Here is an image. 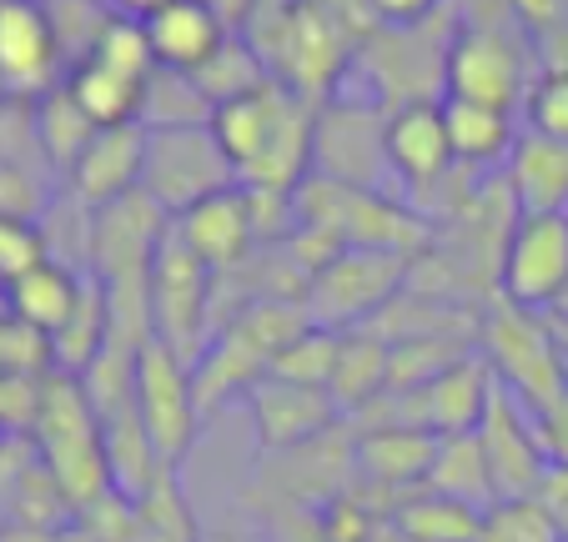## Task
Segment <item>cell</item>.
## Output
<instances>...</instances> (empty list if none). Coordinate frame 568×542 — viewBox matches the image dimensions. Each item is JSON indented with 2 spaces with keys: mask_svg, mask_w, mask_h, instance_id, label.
Masks as SVG:
<instances>
[{
  "mask_svg": "<svg viewBox=\"0 0 568 542\" xmlns=\"http://www.w3.org/2000/svg\"><path fill=\"white\" fill-rule=\"evenodd\" d=\"M212 136L222 141L226 161L236 166V186H247L252 196L292 202L312 171L317 111L307 96L287 91L282 81H267L247 96L216 106Z\"/></svg>",
  "mask_w": 568,
  "mask_h": 542,
  "instance_id": "obj_1",
  "label": "cell"
},
{
  "mask_svg": "<svg viewBox=\"0 0 568 542\" xmlns=\"http://www.w3.org/2000/svg\"><path fill=\"white\" fill-rule=\"evenodd\" d=\"M302 327H312L302 301H282V297H262L247 301L236 317H222V327L212 331L206 351L196 357L192 377H196V402L212 417L216 407L247 397L262 377H272L277 351L297 337Z\"/></svg>",
  "mask_w": 568,
  "mask_h": 542,
  "instance_id": "obj_2",
  "label": "cell"
},
{
  "mask_svg": "<svg viewBox=\"0 0 568 542\" xmlns=\"http://www.w3.org/2000/svg\"><path fill=\"white\" fill-rule=\"evenodd\" d=\"M36 452L61 482L65 502L75 518L111 492V468H106V437H101V412L87 397L81 377L51 372L41 387V407H36Z\"/></svg>",
  "mask_w": 568,
  "mask_h": 542,
  "instance_id": "obj_3",
  "label": "cell"
},
{
  "mask_svg": "<svg viewBox=\"0 0 568 542\" xmlns=\"http://www.w3.org/2000/svg\"><path fill=\"white\" fill-rule=\"evenodd\" d=\"M297 226L333 232L343 246H367V252L408 256L428 246V222L413 206L393 202L387 192H363V186H337V181L307 176L292 196Z\"/></svg>",
  "mask_w": 568,
  "mask_h": 542,
  "instance_id": "obj_4",
  "label": "cell"
},
{
  "mask_svg": "<svg viewBox=\"0 0 568 542\" xmlns=\"http://www.w3.org/2000/svg\"><path fill=\"white\" fill-rule=\"evenodd\" d=\"M478 357L488 361L494 382L524 407H548L564 397V341L554 321L518 307H494L478 317Z\"/></svg>",
  "mask_w": 568,
  "mask_h": 542,
  "instance_id": "obj_5",
  "label": "cell"
},
{
  "mask_svg": "<svg viewBox=\"0 0 568 542\" xmlns=\"http://www.w3.org/2000/svg\"><path fill=\"white\" fill-rule=\"evenodd\" d=\"M236 166L226 161L222 141L206 126H146V171H141V196L156 206L166 222L186 216L206 196L232 192Z\"/></svg>",
  "mask_w": 568,
  "mask_h": 542,
  "instance_id": "obj_6",
  "label": "cell"
},
{
  "mask_svg": "<svg viewBox=\"0 0 568 542\" xmlns=\"http://www.w3.org/2000/svg\"><path fill=\"white\" fill-rule=\"evenodd\" d=\"M212 266L192 252V246L176 236V226L166 222L156 242V256H151L146 272V307H151V337L166 341L176 357H186L196 367V357L206 351L212 331Z\"/></svg>",
  "mask_w": 568,
  "mask_h": 542,
  "instance_id": "obj_7",
  "label": "cell"
},
{
  "mask_svg": "<svg viewBox=\"0 0 568 542\" xmlns=\"http://www.w3.org/2000/svg\"><path fill=\"white\" fill-rule=\"evenodd\" d=\"M131 407H136L141 427H146L151 447L166 468H182L186 452L196 447L206 412L196 402V377L192 361L176 357L166 341L151 337L131 361Z\"/></svg>",
  "mask_w": 568,
  "mask_h": 542,
  "instance_id": "obj_8",
  "label": "cell"
},
{
  "mask_svg": "<svg viewBox=\"0 0 568 542\" xmlns=\"http://www.w3.org/2000/svg\"><path fill=\"white\" fill-rule=\"evenodd\" d=\"M494 372L488 361L473 351V357L453 361L448 372H438L433 382L413 387V392H393L363 412L367 422H403V427H418V432L438 437V442H453V437H473L494 407Z\"/></svg>",
  "mask_w": 568,
  "mask_h": 542,
  "instance_id": "obj_9",
  "label": "cell"
},
{
  "mask_svg": "<svg viewBox=\"0 0 568 542\" xmlns=\"http://www.w3.org/2000/svg\"><path fill=\"white\" fill-rule=\"evenodd\" d=\"M403 282H408V256L343 246V252L307 282L302 307H307V317L317 321V327H333V331L373 327V317L403 292Z\"/></svg>",
  "mask_w": 568,
  "mask_h": 542,
  "instance_id": "obj_10",
  "label": "cell"
},
{
  "mask_svg": "<svg viewBox=\"0 0 568 542\" xmlns=\"http://www.w3.org/2000/svg\"><path fill=\"white\" fill-rule=\"evenodd\" d=\"M347 61H353V35L327 0H292L277 16V51L267 55L272 81L317 101L322 91L337 85Z\"/></svg>",
  "mask_w": 568,
  "mask_h": 542,
  "instance_id": "obj_11",
  "label": "cell"
},
{
  "mask_svg": "<svg viewBox=\"0 0 568 542\" xmlns=\"http://www.w3.org/2000/svg\"><path fill=\"white\" fill-rule=\"evenodd\" d=\"M568 287V216H518L498 252V292L518 311H554Z\"/></svg>",
  "mask_w": 568,
  "mask_h": 542,
  "instance_id": "obj_12",
  "label": "cell"
},
{
  "mask_svg": "<svg viewBox=\"0 0 568 542\" xmlns=\"http://www.w3.org/2000/svg\"><path fill=\"white\" fill-rule=\"evenodd\" d=\"M61 35L41 0H0V96L41 101L61 85Z\"/></svg>",
  "mask_w": 568,
  "mask_h": 542,
  "instance_id": "obj_13",
  "label": "cell"
},
{
  "mask_svg": "<svg viewBox=\"0 0 568 542\" xmlns=\"http://www.w3.org/2000/svg\"><path fill=\"white\" fill-rule=\"evenodd\" d=\"M443 85H448L453 101L518 111L534 81H524L518 45H508L498 31H473V25H463V31L453 35L448 55H443Z\"/></svg>",
  "mask_w": 568,
  "mask_h": 542,
  "instance_id": "obj_14",
  "label": "cell"
},
{
  "mask_svg": "<svg viewBox=\"0 0 568 542\" xmlns=\"http://www.w3.org/2000/svg\"><path fill=\"white\" fill-rule=\"evenodd\" d=\"M247 412H252L257 447L267 458H287L297 447L322 442V437L337 432V422H343L327 387H302V382H282V377H262L252 387Z\"/></svg>",
  "mask_w": 568,
  "mask_h": 542,
  "instance_id": "obj_15",
  "label": "cell"
},
{
  "mask_svg": "<svg viewBox=\"0 0 568 542\" xmlns=\"http://www.w3.org/2000/svg\"><path fill=\"white\" fill-rule=\"evenodd\" d=\"M478 447H483V462H488L494 502L534 498L548 472V458H544V442H538L534 412L518 397H508L504 387L494 392V407H488V417L478 427Z\"/></svg>",
  "mask_w": 568,
  "mask_h": 542,
  "instance_id": "obj_16",
  "label": "cell"
},
{
  "mask_svg": "<svg viewBox=\"0 0 568 542\" xmlns=\"http://www.w3.org/2000/svg\"><path fill=\"white\" fill-rule=\"evenodd\" d=\"M433 462H438V437L403 422H367L353 442V478L373 492H387L393 508L428 488Z\"/></svg>",
  "mask_w": 568,
  "mask_h": 542,
  "instance_id": "obj_17",
  "label": "cell"
},
{
  "mask_svg": "<svg viewBox=\"0 0 568 542\" xmlns=\"http://www.w3.org/2000/svg\"><path fill=\"white\" fill-rule=\"evenodd\" d=\"M141 171H146V126L131 121V126L91 131V141L81 146L65 176H71L75 202H87L91 212H106V206L141 192Z\"/></svg>",
  "mask_w": 568,
  "mask_h": 542,
  "instance_id": "obj_18",
  "label": "cell"
},
{
  "mask_svg": "<svg viewBox=\"0 0 568 542\" xmlns=\"http://www.w3.org/2000/svg\"><path fill=\"white\" fill-rule=\"evenodd\" d=\"M383 151H387V171L413 192L448 176L453 141H448V121H443V101H403L397 111H387Z\"/></svg>",
  "mask_w": 568,
  "mask_h": 542,
  "instance_id": "obj_19",
  "label": "cell"
},
{
  "mask_svg": "<svg viewBox=\"0 0 568 542\" xmlns=\"http://www.w3.org/2000/svg\"><path fill=\"white\" fill-rule=\"evenodd\" d=\"M172 226L212 272H226V266L242 262V256L252 252V242L262 236V212H257V196H252L247 186H232V192L206 196L202 206L176 216Z\"/></svg>",
  "mask_w": 568,
  "mask_h": 542,
  "instance_id": "obj_20",
  "label": "cell"
},
{
  "mask_svg": "<svg viewBox=\"0 0 568 542\" xmlns=\"http://www.w3.org/2000/svg\"><path fill=\"white\" fill-rule=\"evenodd\" d=\"M91 287V272L81 277L75 266L55 262V256H41L36 266H26L16 282H6V311H11L21 327L41 331L45 341L61 337L71 327V317L81 311Z\"/></svg>",
  "mask_w": 568,
  "mask_h": 542,
  "instance_id": "obj_21",
  "label": "cell"
},
{
  "mask_svg": "<svg viewBox=\"0 0 568 542\" xmlns=\"http://www.w3.org/2000/svg\"><path fill=\"white\" fill-rule=\"evenodd\" d=\"M141 31H146V45L156 55V71L172 75H196L232 35L202 0H166L156 16L141 21Z\"/></svg>",
  "mask_w": 568,
  "mask_h": 542,
  "instance_id": "obj_22",
  "label": "cell"
},
{
  "mask_svg": "<svg viewBox=\"0 0 568 542\" xmlns=\"http://www.w3.org/2000/svg\"><path fill=\"white\" fill-rule=\"evenodd\" d=\"M504 186L518 216H568V141L518 131V146L504 166Z\"/></svg>",
  "mask_w": 568,
  "mask_h": 542,
  "instance_id": "obj_23",
  "label": "cell"
},
{
  "mask_svg": "<svg viewBox=\"0 0 568 542\" xmlns=\"http://www.w3.org/2000/svg\"><path fill=\"white\" fill-rule=\"evenodd\" d=\"M387 382H393V341L373 327H353L337 341V367H333V392L337 412L343 417H363L373 412L387 397Z\"/></svg>",
  "mask_w": 568,
  "mask_h": 542,
  "instance_id": "obj_24",
  "label": "cell"
},
{
  "mask_svg": "<svg viewBox=\"0 0 568 542\" xmlns=\"http://www.w3.org/2000/svg\"><path fill=\"white\" fill-rule=\"evenodd\" d=\"M61 85H65V96L81 106V116H87L97 131L141 121V111H146V91H151V81H136V75L116 71V65L97 61V55L75 61L71 71H65Z\"/></svg>",
  "mask_w": 568,
  "mask_h": 542,
  "instance_id": "obj_25",
  "label": "cell"
},
{
  "mask_svg": "<svg viewBox=\"0 0 568 542\" xmlns=\"http://www.w3.org/2000/svg\"><path fill=\"white\" fill-rule=\"evenodd\" d=\"M443 121H448V141H453V161L483 171V166H508L518 146V126L514 111H494V106H473V101H453L443 96Z\"/></svg>",
  "mask_w": 568,
  "mask_h": 542,
  "instance_id": "obj_26",
  "label": "cell"
},
{
  "mask_svg": "<svg viewBox=\"0 0 568 542\" xmlns=\"http://www.w3.org/2000/svg\"><path fill=\"white\" fill-rule=\"evenodd\" d=\"M478 522L483 508H468L458 498H443V492H413L387 512V528L403 542H478Z\"/></svg>",
  "mask_w": 568,
  "mask_h": 542,
  "instance_id": "obj_27",
  "label": "cell"
},
{
  "mask_svg": "<svg viewBox=\"0 0 568 542\" xmlns=\"http://www.w3.org/2000/svg\"><path fill=\"white\" fill-rule=\"evenodd\" d=\"M267 81H272V65H267V55H262V45L247 41V35H226L222 51L192 75V85L202 91V101L212 111L236 96H247V91H257V85H267Z\"/></svg>",
  "mask_w": 568,
  "mask_h": 542,
  "instance_id": "obj_28",
  "label": "cell"
},
{
  "mask_svg": "<svg viewBox=\"0 0 568 542\" xmlns=\"http://www.w3.org/2000/svg\"><path fill=\"white\" fill-rule=\"evenodd\" d=\"M428 492L458 498V502H468V508H488V502H494V482H488V462H483L478 432L438 442V462H433Z\"/></svg>",
  "mask_w": 568,
  "mask_h": 542,
  "instance_id": "obj_29",
  "label": "cell"
},
{
  "mask_svg": "<svg viewBox=\"0 0 568 542\" xmlns=\"http://www.w3.org/2000/svg\"><path fill=\"white\" fill-rule=\"evenodd\" d=\"M91 121L81 116V106H75L71 96H65V85H55L51 96L36 101V136H41V156L51 161V166L71 171L75 156H81V146L91 141Z\"/></svg>",
  "mask_w": 568,
  "mask_h": 542,
  "instance_id": "obj_30",
  "label": "cell"
},
{
  "mask_svg": "<svg viewBox=\"0 0 568 542\" xmlns=\"http://www.w3.org/2000/svg\"><path fill=\"white\" fill-rule=\"evenodd\" d=\"M136 542H202L192 508H186L182 488H176V468L161 472L156 488L136 502Z\"/></svg>",
  "mask_w": 568,
  "mask_h": 542,
  "instance_id": "obj_31",
  "label": "cell"
},
{
  "mask_svg": "<svg viewBox=\"0 0 568 542\" xmlns=\"http://www.w3.org/2000/svg\"><path fill=\"white\" fill-rule=\"evenodd\" d=\"M337 341H343V331L312 321V327H302L297 337L277 351L272 377H282V382H302V387H327L333 382V367H337Z\"/></svg>",
  "mask_w": 568,
  "mask_h": 542,
  "instance_id": "obj_32",
  "label": "cell"
},
{
  "mask_svg": "<svg viewBox=\"0 0 568 542\" xmlns=\"http://www.w3.org/2000/svg\"><path fill=\"white\" fill-rule=\"evenodd\" d=\"M478 542H564V532L534 498H504L483 508Z\"/></svg>",
  "mask_w": 568,
  "mask_h": 542,
  "instance_id": "obj_33",
  "label": "cell"
},
{
  "mask_svg": "<svg viewBox=\"0 0 568 542\" xmlns=\"http://www.w3.org/2000/svg\"><path fill=\"white\" fill-rule=\"evenodd\" d=\"M91 55L116 65V71H126V75H136V81H151V75H156V55H151V45H146V31H141V21H126V16H111L106 31H101L97 45H91Z\"/></svg>",
  "mask_w": 568,
  "mask_h": 542,
  "instance_id": "obj_34",
  "label": "cell"
},
{
  "mask_svg": "<svg viewBox=\"0 0 568 542\" xmlns=\"http://www.w3.org/2000/svg\"><path fill=\"white\" fill-rule=\"evenodd\" d=\"M524 111H528V131L568 141V71H538L524 96Z\"/></svg>",
  "mask_w": 568,
  "mask_h": 542,
  "instance_id": "obj_35",
  "label": "cell"
},
{
  "mask_svg": "<svg viewBox=\"0 0 568 542\" xmlns=\"http://www.w3.org/2000/svg\"><path fill=\"white\" fill-rule=\"evenodd\" d=\"M45 256L41 236L31 222H16V216H0V287L16 282L26 266H36Z\"/></svg>",
  "mask_w": 568,
  "mask_h": 542,
  "instance_id": "obj_36",
  "label": "cell"
},
{
  "mask_svg": "<svg viewBox=\"0 0 568 542\" xmlns=\"http://www.w3.org/2000/svg\"><path fill=\"white\" fill-rule=\"evenodd\" d=\"M528 412H534V407H528ZM534 427H538V442H544L548 468H568V392L554 397L548 407H538Z\"/></svg>",
  "mask_w": 568,
  "mask_h": 542,
  "instance_id": "obj_37",
  "label": "cell"
},
{
  "mask_svg": "<svg viewBox=\"0 0 568 542\" xmlns=\"http://www.w3.org/2000/svg\"><path fill=\"white\" fill-rule=\"evenodd\" d=\"M508 11H514L518 25H528L534 35H548L558 25H568V0H504Z\"/></svg>",
  "mask_w": 568,
  "mask_h": 542,
  "instance_id": "obj_38",
  "label": "cell"
},
{
  "mask_svg": "<svg viewBox=\"0 0 568 542\" xmlns=\"http://www.w3.org/2000/svg\"><path fill=\"white\" fill-rule=\"evenodd\" d=\"M534 502L554 518V528L564 532V542H568V468H548L544 482H538V492H534Z\"/></svg>",
  "mask_w": 568,
  "mask_h": 542,
  "instance_id": "obj_39",
  "label": "cell"
},
{
  "mask_svg": "<svg viewBox=\"0 0 568 542\" xmlns=\"http://www.w3.org/2000/svg\"><path fill=\"white\" fill-rule=\"evenodd\" d=\"M367 6H373L377 21L397 25V31H413V25H423L433 11H438L443 0H367Z\"/></svg>",
  "mask_w": 568,
  "mask_h": 542,
  "instance_id": "obj_40",
  "label": "cell"
},
{
  "mask_svg": "<svg viewBox=\"0 0 568 542\" xmlns=\"http://www.w3.org/2000/svg\"><path fill=\"white\" fill-rule=\"evenodd\" d=\"M202 6L226 25V31H232V25H242L252 11H257V0H202Z\"/></svg>",
  "mask_w": 568,
  "mask_h": 542,
  "instance_id": "obj_41",
  "label": "cell"
},
{
  "mask_svg": "<svg viewBox=\"0 0 568 542\" xmlns=\"http://www.w3.org/2000/svg\"><path fill=\"white\" fill-rule=\"evenodd\" d=\"M0 542H61V532L21 528V522H0Z\"/></svg>",
  "mask_w": 568,
  "mask_h": 542,
  "instance_id": "obj_42",
  "label": "cell"
},
{
  "mask_svg": "<svg viewBox=\"0 0 568 542\" xmlns=\"http://www.w3.org/2000/svg\"><path fill=\"white\" fill-rule=\"evenodd\" d=\"M111 16H126V21H146V16H156L166 0H106Z\"/></svg>",
  "mask_w": 568,
  "mask_h": 542,
  "instance_id": "obj_43",
  "label": "cell"
},
{
  "mask_svg": "<svg viewBox=\"0 0 568 542\" xmlns=\"http://www.w3.org/2000/svg\"><path fill=\"white\" fill-rule=\"evenodd\" d=\"M548 321H554V327H568V287H564V297L554 301V311H548Z\"/></svg>",
  "mask_w": 568,
  "mask_h": 542,
  "instance_id": "obj_44",
  "label": "cell"
},
{
  "mask_svg": "<svg viewBox=\"0 0 568 542\" xmlns=\"http://www.w3.org/2000/svg\"><path fill=\"white\" fill-rule=\"evenodd\" d=\"M564 392H568V347H564Z\"/></svg>",
  "mask_w": 568,
  "mask_h": 542,
  "instance_id": "obj_45",
  "label": "cell"
},
{
  "mask_svg": "<svg viewBox=\"0 0 568 542\" xmlns=\"http://www.w3.org/2000/svg\"><path fill=\"white\" fill-rule=\"evenodd\" d=\"M558 331V341H564V347H568V327H554Z\"/></svg>",
  "mask_w": 568,
  "mask_h": 542,
  "instance_id": "obj_46",
  "label": "cell"
},
{
  "mask_svg": "<svg viewBox=\"0 0 568 542\" xmlns=\"http://www.w3.org/2000/svg\"><path fill=\"white\" fill-rule=\"evenodd\" d=\"M41 6H51V0H41Z\"/></svg>",
  "mask_w": 568,
  "mask_h": 542,
  "instance_id": "obj_47",
  "label": "cell"
}]
</instances>
